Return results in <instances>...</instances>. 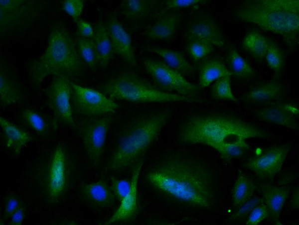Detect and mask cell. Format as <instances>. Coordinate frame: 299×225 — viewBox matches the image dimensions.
Listing matches in <instances>:
<instances>
[{
  "label": "cell",
  "mask_w": 299,
  "mask_h": 225,
  "mask_svg": "<svg viewBox=\"0 0 299 225\" xmlns=\"http://www.w3.org/2000/svg\"><path fill=\"white\" fill-rule=\"evenodd\" d=\"M146 180L154 190L189 207L209 209L216 202V186L208 166L180 153L165 155L147 172Z\"/></svg>",
  "instance_id": "1"
},
{
  "label": "cell",
  "mask_w": 299,
  "mask_h": 225,
  "mask_svg": "<svg viewBox=\"0 0 299 225\" xmlns=\"http://www.w3.org/2000/svg\"><path fill=\"white\" fill-rule=\"evenodd\" d=\"M270 132L234 112L209 111L190 115L182 123L178 140L182 144H203L215 149L226 162L250 149V138L268 139Z\"/></svg>",
  "instance_id": "2"
},
{
  "label": "cell",
  "mask_w": 299,
  "mask_h": 225,
  "mask_svg": "<svg viewBox=\"0 0 299 225\" xmlns=\"http://www.w3.org/2000/svg\"><path fill=\"white\" fill-rule=\"evenodd\" d=\"M79 173L75 153L68 143L59 141L30 164L25 173V184L43 204L55 207L66 200Z\"/></svg>",
  "instance_id": "3"
},
{
  "label": "cell",
  "mask_w": 299,
  "mask_h": 225,
  "mask_svg": "<svg viewBox=\"0 0 299 225\" xmlns=\"http://www.w3.org/2000/svg\"><path fill=\"white\" fill-rule=\"evenodd\" d=\"M172 115L169 110L142 114L131 120L120 132L107 164L108 170L120 172L144 158Z\"/></svg>",
  "instance_id": "4"
},
{
  "label": "cell",
  "mask_w": 299,
  "mask_h": 225,
  "mask_svg": "<svg viewBox=\"0 0 299 225\" xmlns=\"http://www.w3.org/2000/svg\"><path fill=\"white\" fill-rule=\"evenodd\" d=\"M86 65L70 32L61 23H55L50 28L45 51L30 61L28 70L31 83L37 89L49 76H62L70 79L82 76Z\"/></svg>",
  "instance_id": "5"
},
{
  "label": "cell",
  "mask_w": 299,
  "mask_h": 225,
  "mask_svg": "<svg viewBox=\"0 0 299 225\" xmlns=\"http://www.w3.org/2000/svg\"><path fill=\"white\" fill-rule=\"evenodd\" d=\"M238 20L280 36L291 50L299 45V0H246L234 11Z\"/></svg>",
  "instance_id": "6"
},
{
  "label": "cell",
  "mask_w": 299,
  "mask_h": 225,
  "mask_svg": "<svg viewBox=\"0 0 299 225\" xmlns=\"http://www.w3.org/2000/svg\"><path fill=\"white\" fill-rule=\"evenodd\" d=\"M99 90L111 100L134 104L201 103L197 97H189L165 91L135 72H123L109 79Z\"/></svg>",
  "instance_id": "7"
},
{
  "label": "cell",
  "mask_w": 299,
  "mask_h": 225,
  "mask_svg": "<svg viewBox=\"0 0 299 225\" xmlns=\"http://www.w3.org/2000/svg\"><path fill=\"white\" fill-rule=\"evenodd\" d=\"M41 12V6L35 0H0V35L28 28L37 20Z\"/></svg>",
  "instance_id": "8"
},
{
  "label": "cell",
  "mask_w": 299,
  "mask_h": 225,
  "mask_svg": "<svg viewBox=\"0 0 299 225\" xmlns=\"http://www.w3.org/2000/svg\"><path fill=\"white\" fill-rule=\"evenodd\" d=\"M145 69L157 87L165 91L182 96L196 97L201 89L198 85L187 81L180 73L170 67L163 60L146 58Z\"/></svg>",
  "instance_id": "9"
},
{
  "label": "cell",
  "mask_w": 299,
  "mask_h": 225,
  "mask_svg": "<svg viewBox=\"0 0 299 225\" xmlns=\"http://www.w3.org/2000/svg\"><path fill=\"white\" fill-rule=\"evenodd\" d=\"M113 118L111 114L93 117L83 120L76 129L80 136L86 154L92 164H99L104 153L108 130Z\"/></svg>",
  "instance_id": "10"
},
{
  "label": "cell",
  "mask_w": 299,
  "mask_h": 225,
  "mask_svg": "<svg viewBox=\"0 0 299 225\" xmlns=\"http://www.w3.org/2000/svg\"><path fill=\"white\" fill-rule=\"evenodd\" d=\"M71 83L67 77L54 76L46 89L47 104L53 113L56 127L59 124L74 128L76 127L71 104Z\"/></svg>",
  "instance_id": "11"
},
{
  "label": "cell",
  "mask_w": 299,
  "mask_h": 225,
  "mask_svg": "<svg viewBox=\"0 0 299 225\" xmlns=\"http://www.w3.org/2000/svg\"><path fill=\"white\" fill-rule=\"evenodd\" d=\"M71 104L75 113L97 117L115 112L120 106L100 91L84 87L72 82Z\"/></svg>",
  "instance_id": "12"
},
{
  "label": "cell",
  "mask_w": 299,
  "mask_h": 225,
  "mask_svg": "<svg viewBox=\"0 0 299 225\" xmlns=\"http://www.w3.org/2000/svg\"><path fill=\"white\" fill-rule=\"evenodd\" d=\"M290 149L289 144L268 147L260 154L248 158L242 166L259 178L272 181L281 170Z\"/></svg>",
  "instance_id": "13"
},
{
  "label": "cell",
  "mask_w": 299,
  "mask_h": 225,
  "mask_svg": "<svg viewBox=\"0 0 299 225\" xmlns=\"http://www.w3.org/2000/svg\"><path fill=\"white\" fill-rule=\"evenodd\" d=\"M144 162V158L133 167L132 173L131 187L127 195L120 202V205L111 217L104 225L126 223L134 221L140 212L138 196V183Z\"/></svg>",
  "instance_id": "14"
},
{
  "label": "cell",
  "mask_w": 299,
  "mask_h": 225,
  "mask_svg": "<svg viewBox=\"0 0 299 225\" xmlns=\"http://www.w3.org/2000/svg\"><path fill=\"white\" fill-rule=\"evenodd\" d=\"M107 29L115 54L117 55L132 67L137 65L131 36L124 28L116 14H110Z\"/></svg>",
  "instance_id": "15"
},
{
  "label": "cell",
  "mask_w": 299,
  "mask_h": 225,
  "mask_svg": "<svg viewBox=\"0 0 299 225\" xmlns=\"http://www.w3.org/2000/svg\"><path fill=\"white\" fill-rule=\"evenodd\" d=\"M184 37L186 40L200 38L220 48L226 44V39L220 26L212 16L206 13L198 15L189 23Z\"/></svg>",
  "instance_id": "16"
},
{
  "label": "cell",
  "mask_w": 299,
  "mask_h": 225,
  "mask_svg": "<svg viewBox=\"0 0 299 225\" xmlns=\"http://www.w3.org/2000/svg\"><path fill=\"white\" fill-rule=\"evenodd\" d=\"M286 93L285 84L273 79L252 87L241 96L240 100L246 104L263 105L283 97Z\"/></svg>",
  "instance_id": "17"
},
{
  "label": "cell",
  "mask_w": 299,
  "mask_h": 225,
  "mask_svg": "<svg viewBox=\"0 0 299 225\" xmlns=\"http://www.w3.org/2000/svg\"><path fill=\"white\" fill-rule=\"evenodd\" d=\"M79 193L86 203L95 208H111L115 203L116 198L111 187L103 178L94 183L82 184Z\"/></svg>",
  "instance_id": "18"
},
{
  "label": "cell",
  "mask_w": 299,
  "mask_h": 225,
  "mask_svg": "<svg viewBox=\"0 0 299 225\" xmlns=\"http://www.w3.org/2000/svg\"><path fill=\"white\" fill-rule=\"evenodd\" d=\"M0 126L5 147L15 155H19L21 149L33 140L28 131L3 116L0 117Z\"/></svg>",
  "instance_id": "19"
},
{
  "label": "cell",
  "mask_w": 299,
  "mask_h": 225,
  "mask_svg": "<svg viewBox=\"0 0 299 225\" xmlns=\"http://www.w3.org/2000/svg\"><path fill=\"white\" fill-rule=\"evenodd\" d=\"M261 190L265 205L267 206L269 217L277 225L283 207L287 200L290 192L288 186L276 187L269 183L261 184Z\"/></svg>",
  "instance_id": "20"
},
{
  "label": "cell",
  "mask_w": 299,
  "mask_h": 225,
  "mask_svg": "<svg viewBox=\"0 0 299 225\" xmlns=\"http://www.w3.org/2000/svg\"><path fill=\"white\" fill-rule=\"evenodd\" d=\"M94 29L92 39L96 53L98 67L105 69L115 54L106 25L101 19L97 20Z\"/></svg>",
  "instance_id": "21"
},
{
  "label": "cell",
  "mask_w": 299,
  "mask_h": 225,
  "mask_svg": "<svg viewBox=\"0 0 299 225\" xmlns=\"http://www.w3.org/2000/svg\"><path fill=\"white\" fill-rule=\"evenodd\" d=\"M181 20L177 13L163 14L146 32V36L152 40L167 41L172 39Z\"/></svg>",
  "instance_id": "22"
},
{
  "label": "cell",
  "mask_w": 299,
  "mask_h": 225,
  "mask_svg": "<svg viewBox=\"0 0 299 225\" xmlns=\"http://www.w3.org/2000/svg\"><path fill=\"white\" fill-rule=\"evenodd\" d=\"M253 113L257 119L263 121L284 126L292 129L299 128L296 117L285 111L278 102L257 109Z\"/></svg>",
  "instance_id": "23"
},
{
  "label": "cell",
  "mask_w": 299,
  "mask_h": 225,
  "mask_svg": "<svg viewBox=\"0 0 299 225\" xmlns=\"http://www.w3.org/2000/svg\"><path fill=\"white\" fill-rule=\"evenodd\" d=\"M199 86L208 87L212 82L225 76H232L224 62L218 57L202 59L198 66Z\"/></svg>",
  "instance_id": "24"
},
{
  "label": "cell",
  "mask_w": 299,
  "mask_h": 225,
  "mask_svg": "<svg viewBox=\"0 0 299 225\" xmlns=\"http://www.w3.org/2000/svg\"><path fill=\"white\" fill-rule=\"evenodd\" d=\"M146 50L160 56L168 66L183 76H190L194 73V67L182 52L155 46H148Z\"/></svg>",
  "instance_id": "25"
},
{
  "label": "cell",
  "mask_w": 299,
  "mask_h": 225,
  "mask_svg": "<svg viewBox=\"0 0 299 225\" xmlns=\"http://www.w3.org/2000/svg\"><path fill=\"white\" fill-rule=\"evenodd\" d=\"M226 62L232 75L238 79L247 80L256 75V71L249 62L237 51L234 45H230L226 51Z\"/></svg>",
  "instance_id": "26"
},
{
  "label": "cell",
  "mask_w": 299,
  "mask_h": 225,
  "mask_svg": "<svg viewBox=\"0 0 299 225\" xmlns=\"http://www.w3.org/2000/svg\"><path fill=\"white\" fill-rule=\"evenodd\" d=\"M269 39L270 38L259 30L253 29L245 35L242 41V47L256 61L262 63L265 59Z\"/></svg>",
  "instance_id": "27"
},
{
  "label": "cell",
  "mask_w": 299,
  "mask_h": 225,
  "mask_svg": "<svg viewBox=\"0 0 299 225\" xmlns=\"http://www.w3.org/2000/svg\"><path fill=\"white\" fill-rule=\"evenodd\" d=\"M22 122L40 136H48L57 128L53 119H48L38 111L30 108L23 109L20 115Z\"/></svg>",
  "instance_id": "28"
},
{
  "label": "cell",
  "mask_w": 299,
  "mask_h": 225,
  "mask_svg": "<svg viewBox=\"0 0 299 225\" xmlns=\"http://www.w3.org/2000/svg\"><path fill=\"white\" fill-rule=\"evenodd\" d=\"M256 187L249 176L239 170L232 191L233 207L237 210L251 199Z\"/></svg>",
  "instance_id": "29"
},
{
  "label": "cell",
  "mask_w": 299,
  "mask_h": 225,
  "mask_svg": "<svg viewBox=\"0 0 299 225\" xmlns=\"http://www.w3.org/2000/svg\"><path fill=\"white\" fill-rule=\"evenodd\" d=\"M22 92L17 83L7 73L3 68L0 69V103L2 107L18 103Z\"/></svg>",
  "instance_id": "30"
},
{
  "label": "cell",
  "mask_w": 299,
  "mask_h": 225,
  "mask_svg": "<svg viewBox=\"0 0 299 225\" xmlns=\"http://www.w3.org/2000/svg\"><path fill=\"white\" fill-rule=\"evenodd\" d=\"M156 3L154 0H124L120 4L121 12L129 19L139 20L147 16Z\"/></svg>",
  "instance_id": "31"
},
{
  "label": "cell",
  "mask_w": 299,
  "mask_h": 225,
  "mask_svg": "<svg viewBox=\"0 0 299 225\" xmlns=\"http://www.w3.org/2000/svg\"><path fill=\"white\" fill-rule=\"evenodd\" d=\"M265 60L269 68L274 72V79H278L285 65L286 56L283 49L270 38Z\"/></svg>",
  "instance_id": "32"
},
{
  "label": "cell",
  "mask_w": 299,
  "mask_h": 225,
  "mask_svg": "<svg viewBox=\"0 0 299 225\" xmlns=\"http://www.w3.org/2000/svg\"><path fill=\"white\" fill-rule=\"evenodd\" d=\"M75 43L78 53L82 60L92 72H95L98 62L92 38L77 37Z\"/></svg>",
  "instance_id": "33"
},
{
  "label": "cell",
  "mask_w": 299,
  "mask_h": 225,
  "mask_svg": "<svg viewBox=\"0 0 299 225\" xmlns=\"http://www.w3.org/2000/svg\"><path fill=\"white\" fill-rule=\"evenodd\" d=\"M186 51L194 62L203 59L214 50V46L208 41L198 37L186 40Z\"/></svg>",
  "instance_id": "34"
},
{
  "label": "cell",
  "mask_w": 299,
  "mask_h": 225,
  "mask_svg": "<svg viewBox=\"0 0 299 225\" xmlns=\"http://www.w3.org/2000/svg\"><path fill=\"white\" fill-rule=\"evenodd\" d=\"M211 96L216 100L238 102L231 87L230 76L222 77L215 80L211 89Z\"/></svg>",
  "instance_id": "35"
},
{
  "label": "cell",
  "mask_w": 299,
  "mask_h": 225,
  "mask_svg": "<svg viewBox=\"0 0 299 225\" xmlns=\"http://www.w3.org/2000/svg\"><path fill=\"white\" fill-rule=\"evenodd\" d=\"M111 189L116 198L120 202L129 193L131 187V179H118L111 177Z\"/></svg>",
  "instance_id": "36"
},
{
  "label": "cell",
  "mask_w": 299,
  "mask_h": 225,
  "mask_svg": "<svg viewBox=\"0 0 299 225\" xmlns=\"http://www.w3.org/2000/svg\"><path fill=\"white\" fill-rule=\"evenodd\" d=\"M22 204L19 197L15 194H9L4 198L2 221L10 219L13 213Z\"/></svg>",
  "instance_id": "37"
},
{
  "label": "cell",
  "mask_w": 299,
  "mask_h": 225,
  "mask_svg": "<svg viewBox=\"0 0 299 225\" xmlns=\"http://www.w3.org/2000/svg\"><path fill=\"white\" fill-rule=\"evenodd\" d=\"M269 217L268 208L264 203L256 206L248 215L247 225H257Z\"/></svg>",
  "instance_id": "38"
},
{
  "label": "cell",
  "mask_w": 299,
  "mask_h": 225,
  "mask_svg": "<svg viewBox=\"0 0 299 225\" xmlns=\"http://www.w3.org/2000/svg\"><path fill=\"white\" fill-rule=\"evenodd\" d=\"M263 203H264L263 198H254L250 199L237 210L232 216V219L239 220L245 218L256 206Z\"/></svg>",
  "instance_id": "39"
},
{
  "label": "cell",
  "mask_w": 299,
  "mask_h": 225,
  "mask_svg": "<svg viewBox=\"0 0 299 225\" xmlns=\"http://www.w3.org/2000/svg\"><path fill=\"white\" fill-rule=\"evenodd\" d=\"M84 8L83 0H66L62 4L64 11L71 16L73 20L79 18Z\"/></svg>",
  "instance_id": "40"
},
{
  "label": "cell",
  "mask_w": 299,
  "mask_h": 225,
  "mask_svg": "<svg viewBox=\"0 0 299 225\" xmlns=\"http://www.w3.org/2000/svg\"><path fill=\"white\" fill-rule=\"evenodd\" d=\"M76 25L77 37L92 38L94 35V29L92 24L88 21L80 17L74 20Z\"/></svg>",
  "instance_id": "41"
},
{
  "label": "cell",
  "mask_w": 299,
  "mask_h": 225,
  "mask_svg": "<svg viewBox=\"0 0 299 225\" xmlns=\"http://www.w3.org/2000/svg\"><path fill=\"white\" fill-rule=\"evenodd\" d=\"M206 1V0H165V5L167 9L184 8L203 4Z\"/></svg>",
  "instance_id": "42"
},
{
  "label": "cell",
  "mask_w": 299,
  "mask_h": 225,
  "mask_svg": "<svg viewBox=\"0 0 299 225\" xmlns=\"http://www.w3.org/2000/svg\"><path fill=\"white\" fill-rule=\"evenodd\" d=\"M25 217V208L22 204L13 213L10 219L9 225H19L22 223Z\"/></svg>",
  "instance_id": "43"
},
{
  "label": "cell",
  "mask_w": 299,
  "mask_h": 225,
  "mask_svg": "<svg viewBox=\"0 0 299 225\" xmlns=\"http://www.w3.org/2000/svg\"><path fill=\"white\" fill-rule=\"evenodd\" d=\"M280 107L287 112L296 117L299 113V108L297 105L288 102H278Z\"/></svg>",
  "instance_id": "44"
},
{
  "label": "cell",
  "mask_w": 299,
  "mask_h": 225,
  "mask_svg": "<svg viewBox=\"0 0 299 225\" xmlns=\"http://www.w3.org/2000/svg\"><path fill=\"white\" fill-rule=\"evenodd\" d=\"M292 208L298 209L299 208V192L298 188L294 192L290 202Z\"/></svg>",
  "instance_id": "45"
}]
</instances>
